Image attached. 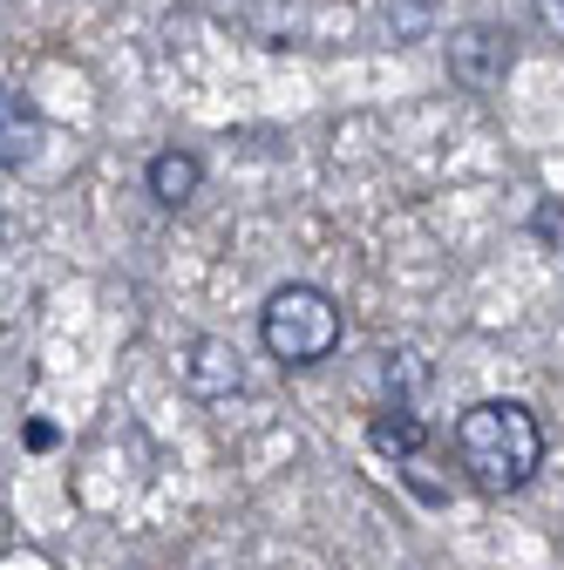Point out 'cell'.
<instances>
[{"label":"cell","mask_w":564,"mask_h":570,"mask_svg":"<svg viewBox=\"0 0 564 570\" xmlns=\"http://www.w3.org/2000/svg\"><path fill=\"white\" fill-rule=\"evenodd\" d=\"M381 381H388V394H395V407H408L421 387H429V367H421V353H388V367H381Z\"/></svg>","instance_id":"obj_8"},{"label":"cell","mask_w":564,"mask_h":570,"mask_svg":"<svg viewBox=\"0 0 564 570\" xmlns=\"http://www.w3.org/2000/svg\"><path fill=\"white\" fill-rule=\"evenodd\" d=\"M531 232L564 252V204H537V210H531Z\"/></svg>","instance_id":"obj_9"},{"label":"cell","mask_w":564,"mask_h":570,"mask_svg":"<svg viewBox=\"0 0 564 570\" xmlns=\"http://www.w3.org/2000/svg\"><path fill=\"white\" fill-rule=\"evenodd\" d=\"M449 76L463 89H497L510 76V41L497 28H456L449 35Z\"/></svg>","instance_id":"obj_4"},{"label":"cell","mask_w":564,"mask_h":570,"mask_svg":"<svg viewBox=\"0 0 564 570\" xmlns=\"http://www.w3.org/2000/svg\"><path fill=\"white\" fill-rule=\"evenodd\" d=\"M35 150H41V116H35L21 96H8V116H0V164H8V170H28Z\"/></svg>","instance_id":"obj_6"},{"label":"cell","mask_w":564,"mask_h":570,"mask_svg":"<svg viewBox=\"0 0 564 570\" xmlns=\"http://www.w3.org/2000/svg\"><path fill=\"white\" fill-rule=\"evenodd\" d=\"M375 449H388V455H415L421 449V421L408 414V407H388V414H375Z\"/></svg>","instance_id":"obj_7"},{"label":"cell","mask_w":564,"mask_h":570,"mask_svg":"<svg viewBox=\"0 0 564 570\" xmlns=\"http://www.w3.org/2000/svg\"><path fill=\"white\" fill-rule=\"evenodd\" d=\"M456 462L483 495H517L544 469V428L524 401H476L456 421Z\"/></svg>","instance_id":"obj_1"},{"label":"cell","mask_w":564,"mask_h":570,"mask_svg":"<svg viewBox=\"0 0 564 570\" xmlns=\"http://www.w3.org/2000/svg\"><path fill=\"white\" fill-rule=\"evenodd\" d=\"M177 387H184L191 401H232V394L245 387V361H239V346H232V340H218V333L184 340V353H177Z\"/></svg>","instance_id":"obj_3"},{"label":"cell","mask_w":564,"mask_h":570,"mask_svg":"<svg viewBox=\"0 0 564 570\" xmlns=\"http://www.w3.org/2000/svg\"><path fill=\"white\" fill-rule=\"evenodd\" d=\"M259 340H265V353L279 367H313V361H327V353L340 346V306L320 293V285L293 278V285H279V293L265 299Z\"/></svg>","instance_id":"obj_2"},{"label":"cell","mask_w":564,"mask_h":570,"mask_svg":"<svg viewBox=\"0 0 564 570\" xmlns=\"http://www.w3.org/2000/svg\"><path fill=\"white\" fill-rule=\"evenodd\" d=\"M537 14H544L551 28H564V0H537Z\"/></svg>","instance_id":"obj_10"},{"label":"cell","mask_w":564,"mask_h":570,"mask_svg":"<svg viewBox=\"0 0 564 570\" xmlns=\"http://www.w3.org/2000/svg\"><path fill=\"white\" fill-rule=\"evenodd\" d=\"M144 184H150V197H157L164 210H184V204L197 197V184H204V164H197L191 150H157L150 170H144Z\"/></svg>","instance_id":"obj_5"}]
</instances>
